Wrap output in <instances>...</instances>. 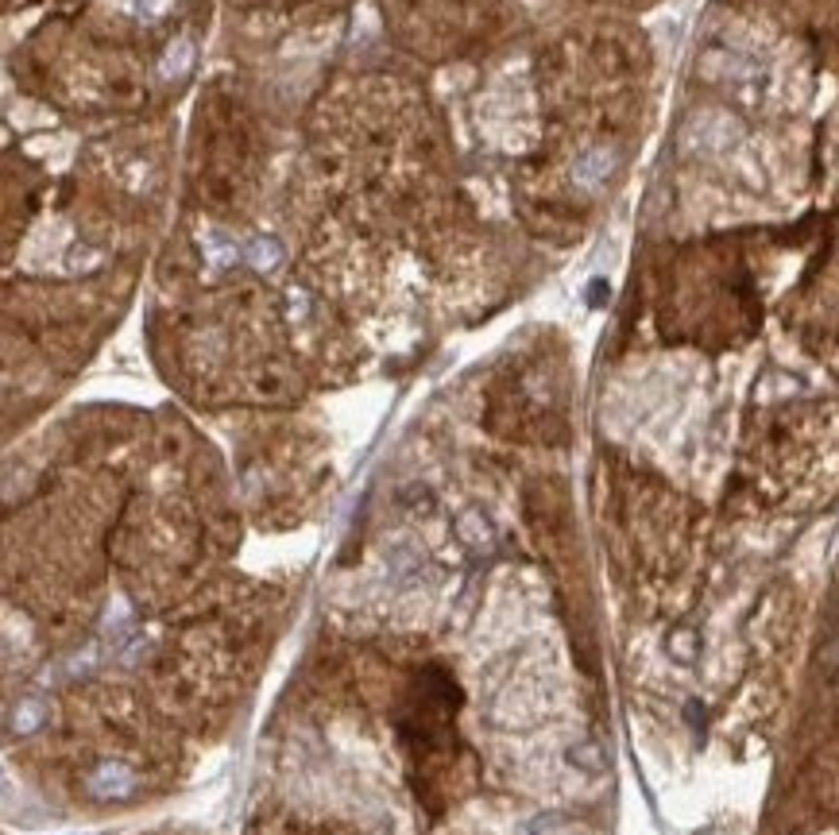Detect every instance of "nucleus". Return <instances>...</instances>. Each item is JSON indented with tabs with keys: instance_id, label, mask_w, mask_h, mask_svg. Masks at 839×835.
Returning <instances> with one entry per match:
<instances>
[{
	"instance_id": "1",
	"label": "nucleus",
	"mask_w": 839,
	"mask_h": 835,
	"mask_svg": "<svg viewBox=\"0 0 839 835\" xmlns=\"http://www.w3.org/2000/svg\"><path fill=\"white\" fill-rule=\"evenodd\" d=\"M86 789L97 801H128L140 789V774L124 762H101L86 778Z\"/></svg>"
},
{
	"instance_id": "2",
	"label": "nucleus",
	"mask_w": 839,
	"mask_h": 835,
	"mask_svg": "<svg viewBox=\"0 0 839 835\" xmlns=\"http://www.w3.org/2000/svg\"><path fill=\"white\" fill-rule=\"evenodd\" d=\"M735 136V124L727 120L724 113H704V116H696L693 124L685 128V144L689 147H724L727 140Z\"/></svg>"
},
{
	"instance_id": "3",
	"label": "nucleus",
	"mask_w": 839,
	"mask_h": 835,
	"mask_svg": "<svg viewBox=\"0 0 839 835\" xmlns=\"http://www.w3.org/2000/svg\"><path fill=\"white\" fill-rule=\"evenodd\" d=\"M611 171H615V151L608 147H592L588 155L577 159V182L584 190H600L611 178Z\"/></svg>"
},
{
	"instance_id": "4",
	"label": "nucleus",
	"mask_w": 839,
	"mask_h": 835,
	"mask_svg": "<svg viewBox=\"0 0 839 835\" xmlns=\"http://www.w3.org/2000/svg\"><path fill=\"white\" fill-rule=\"evenodd\" d=\"M202 256L209 263V271H229L232 263L240 260V248H236V240H229L225 232H205Z\"/></svg>"
},
{
	"instance_id": "5",
	"label": "nucleus",
	"mask_w": 839,
	"mask_h": 835,
	"mask_svg": "<svg viewBox=\"0 0 839 835\" xmlns=\"http://www.w3.org/2000/svg\"><path fill=\"white\" fill-rule=\"evenodd\" d=\"M43 716H47V704H43V700H20V704L12 708L8 731H16V735H31L35 727H43Z\"/></svg>"
},
{
	"instance_id": "6",
	"label": "nucleus",
	"mask_w": 839,
	"mask_h": 835,
	"mask_svg": "<svg viewBox=\"0 0 839 835\" xmlns=\"http://www.w3.org/2000/svg\"><path fill=\"white\" fill-rule=\"evenodd\" d=\"M244 260L252 263L256 271H271V267H279V263H283V248H279V240H267V236H260V240H252V244H248Z\"/></svg>"
},
{
	"instance_id": "7",
	"label": "nucleus",
	"mask_w": 839,
	"mask_h": 835,
	"mask_svg": "<svg viewBox=\"0 0 839 835\" xmlns=\"http://www.w3.org/2000/svg\"><path fill=\"white\" fill-rule=\"evenodd\" d=\"M190 66H194V47L190 43H174L171 51H167V58H163V78H186L190 74Z\"/></svg>"
},
{
	"instance_id": "8",
	"label": "nucleus",
	"mask_w": 839,
	"mask_h": 835,
	"mask_svg": "<svg viewBox=\"0 0 839 835\" xmlns=\"http://www.w3.org/2000/svg\"><path fill=\"white\" fill-rule=\"evenodd\" d=\"M573 762L577 766H588V770H600L604 762H600V750L592 747V743H584V750H573Z\"/></svg>"
}]
</instances>
